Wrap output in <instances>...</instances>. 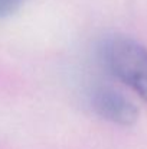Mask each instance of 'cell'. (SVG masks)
Listing matches in <instances>:
<instances>
[{
  "mask_svg": "<svg viewBox=\"0 0 147 149\" xmlns=\"http://www.w3.org/2000/svg\"><path fill=\"white\" fill-rule=\"evenodd\" d=\"M98 52L105 70L147 103V47L128 36L112 35L101 42Z\"/></svg>",
  "mask_w": 147,
  "mask_h": 149,
  "instance_id": "6da1fadb",
  "label": "cell"
},
{
  "mask_svg": "<svg viewBox=\"0 0 147 149\" xmlns=\"http://www.w3.org/2000/svg\"><path fill=\"white\" fill-rule=\"evenodd\" d=\"M90 100L94 111L107 122L120 126H130L136 123L139 110L136 104L124 93L108 84H98L91 93Z\"/></svg>",
  "mask_w": 147,
  "mask_h": 149,
  "instance_id": "7a4b0ae2",
  "label": "cell"
},
{
  "mask_svg": "<svg viewBox=\"0 0 147 149\" xmlns=\"http://www.w3.org/2000/svg\"><path fill=\"white\" fill-rule=\"evenodd\" d=\"M22 4L23 0H0V17L14 13Z\"/></svg>",
  "mask_w": 147,
  "mask_h": 149,
  "instance_id": "3957f363",
  "label": "cell"
}]
</instances>
